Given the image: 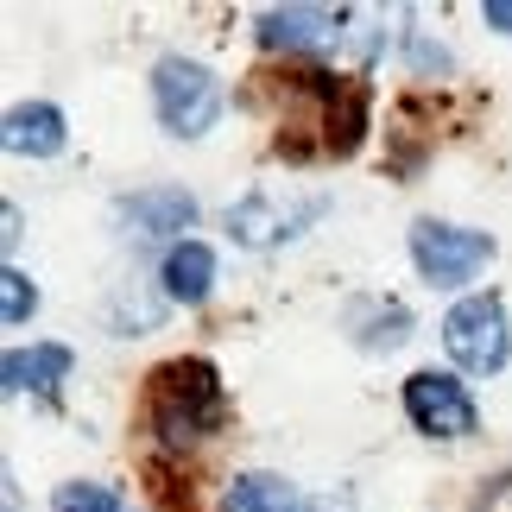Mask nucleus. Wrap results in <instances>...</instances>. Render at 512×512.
<instances>
[{
	"label": "nucleus",
	"instance_id": "obj_1",
	"mask_svg": "<svg viewBox=\"0 0 512 512\" xmlns=\"http://www.w3.org/2000/svg\"><path fill=\"white\" fill-rule=\"evenodd\" d=\"M146 418L171 449H184L203 430H215V418H222V380H215V367L209 361H165L146 386Z\"/></svg>",
	"mask_w": 512,
	"mask_h": 512
},
{
	"label": "nucleus",
	"instance_id": "obj_2",
	"mask_svg": "<svg viewBox=\"0 0 512 512\" xmlns=\"http://www.w3.org/2000/svg\"><path fill=\"white\" fill-rule=\"evenodd\" d=\"M152 108H159L165 133L177 140H203V133L222 121V83L190 64V57H165L159 70H152Z\"/></svg>",
	"mask_w": 512,
	"mask_h": 512
},
{
	"label": "nucleus",
	"instance_id": "obj_3",
	"mask_svg": "<svg viewBox=\"0 0 512 512\" xmlns=\"http://www.w3.org/2000/svg\"><path fill=\"white\" fill-rule=\"evenodd\" d=\"M443 348H449V361L468 367V373H500L506 354H512L506 304L494 298V291H475V298H462V304L443 317Z\"/></svg>",
	"mask_w": 512,
	"mask_h": 512
},
{
	"label": "nucleus",
	"instance_id": "obj_4",
	"mask_svg": "<svg viewBox=\"0 0 512 512\" xmlns=\"http://www.w3.org/2000/svg\"><path fill=\"white\" fill-rule=\"evenodd\" d=\"M411 260L430 285H468L494 260V234L456 228V222H411Z\"/></svg>",
	"mask_w": 512,
	"mask_h": 512
},
{
	"label": "nucleus",
	"instance_id": "obj_5",
	"mask_svg": "<svg viewBox=\"0 0 512 512\" xmlns=\"http://www.w3.org/2000/svg\"><path fill=\"white\" fill-rule=\"evenodd\" d=\"M405 418L418 424L424 437H468V430L481 424V411L462 392L456 373L424 367V373H411V380H405Z\"/></svg>",
	"mask_w": 512,
	"mask_h": 512
},
{
	"label": "nucleus",
	"instance_id": "obj_6",
	"mask_svg": "<svg viewBox=\"0 0 512 512\" xmlns=\"http://www.w3.org/2000/svg\"><path fill=\"white\" fill-rule=\"evenodd\" d=\"M253 32H260L266 51H323L348 32V13L342 7H266Z\"/></svg>",
	"mask_w": 512,
	"mask_h": 512
},
{
	"label": "nucleus",
	"instance_id": "obj_7",
	"mask_svg": "<svg viewBox=\"0 0 512 512\" xmlns=\"http://www.w3.org/2000/svg\"><path fill=\"white\" fill-rule=\"evenodd\" d=\"M121 222L140 241H165V234H184L196 222V196L184 184H146V190L121 196Z\"/></svg>",
	"mask_w": 512,
	"mask_h": 512
},
{
	"label": "nucleus",
	"instance_id": "obj_8",
	"mask_svg": "<svg viewBox=\"0 0 512 512\" xmlns=\"http://www.w3.org/2000/svg\"><path fill=\"white\" fill-rule=\"evenodd\" d=\"M317 209H323V196L310 209H279L266 190H253L247 203L228 209V228H234V241H241V247H272V241H285V234H298Z\"/></svg>",
	"mask_w": 512,
	"mask_h": 512
},
{
	"label": "nucleus",
	"instance_id": "obj_9",
	"mask_svg": "<svg viewBox=\"0 0 512 512\" xmlns=\"http://www.w3.org/2000/svg\"><path fill=\"white\" fill-rule=\"evenodd\" d=\"M0 380H7V392H57V380H70V348L64 342L13 348L0 361Z\"/></svg>",
	"mask_w": 512,
	"mask_h": 512
},
{
	"label": "nucleus",
	"instance_id": "obj_10",
	"mask_svg": "<svg viewBox=\"0 0 512 512\" xmlns=\"http://www.w3.org/2000/svg\"><path fill=\"white\" fill-rule=\"evenodd\" d=\"M64 140H70L64 108H51V102H26V108L7 114V146L19 152V159H57Z\"/></svg>",
	"mask_w": 512,
	"mask_h": 512
},
{
	"label": "nucleus",
	"instance_id": "obj_11",
	"mask_svg": "<svg viewBox=\"0 0 512 512\" xmlns=\"http://www.w3.org/2000/svg\"><path fill=\"white\" fill-rule=\"evenodd\" d=\"M159 279H165V298H171V304H203L209 291H215V253H209L203 241H177V247L165 253Z\"/></svg>",
	"mask_w": 512,
	"mask_h": 512
},
{
	"label": "nucleus",
	"instance_id": "obj_12",
	"mask_svg": "<svg viewBox=\"0 0 512 512\" xmlns=\"http://www.w3.org/2000/svg\"><path fill=\"white\" fill-rule=\"evenodd\" d=\"M348 336L361 342V348H399L411 336V317H405V304H380V298H361V304H348Z\"/></svg>",
	"mask_w": 512,
	"mask_h": 512
},
{
	"label": "nucleus",
	"instance_id": "obj_13",
	"mask_svg": "<svg viewBox=\"0 0 512 512\" xmlns=\"http://www.w3.org/2000/svg\"><path fill=\"white\" fill-rule=\"evenodd\" d=\"M222 512H310V506H304V494L285 475H241L228 487Z\"/></svg>",
	"mask_w": 512,
	"mask_h": 512
},
{
	"label": "nucleus",
	"instance_id": "obj_14",
	"mask_svg": "<svg viewBox=\"0 0 512 512\" xmlns=\"http://www.w3.org/2000/svg\"><path fill=\"white\" fill-rule=\"evenodd\" d=\"M323 127H329V140H323V146L336 152V159H348V152L361 146V133H367V89H361V83H348V89L329 95Z\"/></svg>",
	"mask_w": 512,
	"mask_h": 512
},
{
	"label": "nucleus",
	"instance_id": "obj_15",
	"mask_svg": "<svg viewBox=\"0 0 512 512\" xmlns=\"http://www.w3.org/2000/svg\"><path fill=\"white\" fill-rule=\"evenodd\" d=\"M57 512H121V494L108 481H70L57 487Z\"/></svg>",
	"mask_w": 512,
	"mask_h": 512
},
{
	"label": "nucleus",
	"instance_id": "obj_16",
	"mask_svg": "<svg viewBox=\"0 0 512 512\" xmlns=\"http://www.w3.org/2000/svg\"><path fill=\"white\" fill-rule=\"evenodd\" d=\"M32 310H38V291H32V279H26L19 266H7V272H0V317H7V323H26Z\"/></svg>",
	"mask_w": 512,
	"mask_h": 512
},
{
	"label": "nucleus",
	"instance_id": "obj_17",
	"mask_svg": "<svg viewBox=\"0 0 512 512\" xmlns=\"http://www.w3.org/2000/svg\"><path fill=\"white\" fill-rule=\"evenodd\" d=\"M411 64H418V76H437V70H449V51L430 45L424 32H411Z\"/></svg>",
	"mask_w": 512,
	"mask_h": 512
},
{
	"label": "nucleus",
	"instance_id": "obj_18",
	"mask_svg": "<svg viewBox=\"0 0 512 512\" xmlns=\"http://www.w3.org/2000/svg\"><path fill=\"white\" fill-rule=\"evenodd\" d=\"M475 512H512V475L487 481V487H481V500H475Z\"/></svg>",
	"mask_w": 512,
	"mask_h": 512
},
{
	"label": "nucleus",
	"instance_id": "obj_19",
	"mask_svg": "<svg viewBox=\"0 0 512 512\" xmlns=\"http://www.w3.org/2000/svg\"><path fill=\"white\" fill-rule=\"evenodd\" d=\"M487 26H500V32H512V0H487Z\"/></svg>",
	"mask_w": 512,
	"mask_h": 512
}]
</instances>
